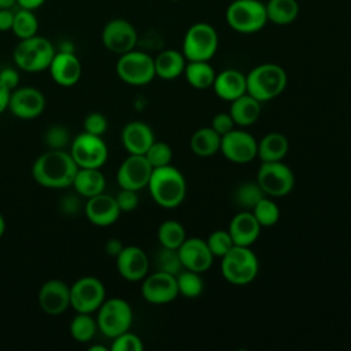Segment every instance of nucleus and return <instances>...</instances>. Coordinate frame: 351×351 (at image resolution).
Listing matches in <instances>:
<instances>
[{"mask_svg":"<svg viewBox=\"0 0 351 351\" xmlns=\"http://www.w3.org/2000/svg\"><path fill=\"white\" fill-rule=\"evenodd\" d=\"M141 295L152 304H166L178 296L176 276L156 270L143 278Z\"/></svg>","mask_w":351,"mask_h":351,"instance_id":"dca6fc26","label":"nucleus"},{"mask_svg":"<svg viewBox=\"0 0 351 351\" xmlns=\"http://www.w3.org/2000/svg\"><path fill=\"white\" fill-rule=\"evenodd\" d=\"M73 186L78 195L84 197H92L104 192L106 178L100 169L78 167L73 181Z\"/></svg>","mask_w":351,"mask_h":351,"instance_id":"c85d7f7f","label":"nucleus"},{"mask_svg":"<svg viewBox=\"0 0 351 351\" xmlns=\"http://www.w3.org/2000/svg\"><path fill=\"white\" fill-rule=\"evenodd\" d=\"M229 27L241 34H252L267 23L266 7L261 0H233L225 11Z\"/></svg>","mask_w":351,"mask_h":351,"instance_id":"423d86ee","label":"nucleus"},{"mask_svg":"<svg viewBox=\"0 0 351 351\" xmlns=\"http://www.w3.org/2000/svg\"><path fill=\"white\" fill-rule=\"evenodd\" d=\"M48 70L52 80L58 85L66 88L75 85L80 81L82 73L80 59L74 55L73 51L67 49L55 52Z\"/></svg>","mask_w":351,"mask_h":351,"instance_id":"aec40b11","label":"nucleus"},{"mask_svg":"<svg viewBox=\"0 0 351 351\" xmlns=\"http://www.w3.org/2000/svg\"><path fill=\"white\" fill-rule=\"evenodd\" d=\"M189 145L196 156L210 158L219 151L221 136L211 126L200 128L192 134Z\"/></svg>","mask_w":351,"mask_h":351,"instance_id":"c756f323","label":"nucleus"},{"mask_svg":"<svg viewBox=\"0 0 351 351\" xmlns=\"http://www.w3.org/2000/svg\"><path fill=\"white\" fill-rule=\"evenodd\" d=\"M171 1H181V0H171Z\"/></svg>","mask_w":351,"mask_h":351,"instance_id":"4d7b16f0","label":"nucleus"},{"mask_svg":"<svg viewBox=\"0 0 351 351\" xmlns=\"http://www.w3.org/2000/svg\"><path fill=\"white\" fill-rule=\"evenodd\" d=\"M106 300L104 284L93 276L78 278L70 287V306L77 313H93Z\"/></svg>","mask_w":351,"mask_h":351,"instance_id":"f8f14e48","label":"nucleus"},{"mask_svg":"<svg viewBox=\"0 0 351 351\" xmlns=\"http://www.w3.org/2000/svg\"><path fill=\"white\" fill-rule=\"evenodd\" d=\"M10 90L0 84V114L8 110V101H10Z\"/></svg>","mask_w":351,"mask_h":351,"instance_id":"603ef678","label":"nucleus"},{"mask_svg":"<svg viewBox=\"0 0 351 351\" xmlns=\"http://www.w3.org/2000/svg\"><path fill=\"white\" fill-rule=\"evenodd\" d=\"M184 75L188 84L195 89H208L215 80V70L206 60H186Z\"/></svg>","mask_w":351,"mask_h":351,"instance_id":"7c9ffc66","label":"nucleus"},{"mask_svg":"<svg viewBox=\"0 0 351 351\" xmlns=\"http://www.w3.org/2000/svg\"><path fill=\"white\" fill-rule=\"evenodd\" d=\"M70 154L77 166L85 169H100L108 158V149L101 136L86 132H82L73 140Z\"/></svg>","mask_w":351,"mask_h":351,"instance_id":"9b49d317","label":"nucleus"},{"mask_svg":"<svg viewBox=\"0 0 351 351\" xmlns=\"http://www.w3.org/2000/svg\"><path fill=\"white\" fill-rule=\"evenodd\" d=\"M152 170L154 169L147 160L145 155L129 154L117 171L118 185L121 188L138 192L148 185Z\"/></svg>","mask_w":351,"mask_h":351,"instance_id":"2eb2a0df","label":"nucleus"},{"mask_svg":"<svg viewBox=\"0 0 351 351\" xmlns=\"http://www.w3.org/2000/svg\"><path fill=\"white\" fill-rule=\"evenodd\" d=\"M38 304L49 315H59L70 307V287L62 280H49L38 291Z\"/></svg>","mask_w":351,"mask_h":351,"instance_id":"412c9836","label":"nucleus"},{"mask_svg":"<svg viewBox=\"0 0 351 351\" xmlns=\"http://www.w3.org/2000/svg\"><path fill=\"white\" fill-rule=\"evenodd\" d=\"M178 254L184 269L203 273L213 265L214 255L211 254L206 240L200 237H186L178 247Z\"/></svg>","mask_w":351,"mask_h":351,"instance_id":"a211bd4d","label":"nucleus"},{"mask_svg":"<svg viewBox=\"0 0 351 351\" xmlns=\"http://www.w3.org/2000/svg\"><path fill=\"white\" fill-rule=\"evenodd\" d=\"M11 32L19 40L36 36L38 32V19L34 11L21 7L16 11H14V22Z\"/></svg>","mask_w":351,"mask_h":351,"instance_id":"473e14b6","label":"nucleus"},{"mask_svg":"<svg viewBox=\"0 0 351 351\" xmlns=\"http://www.w3.org/2000/svg\"><path fill=\"white\" fill-rule=\"evenodd\" d=\"M288 149V138L280 132H270L259 140L256 156H259L261 162H278L285 158Z\"/></svg>","mask_w":351,"mask_h":351,"instance_id":"cd10ccee","label":"nucleus"},{"mask_svg":"<svg viewBox=\"0 0 351 351\" xmlns=\"http://www.w3.org/2000/svg\"><path fill=\"white\" fill-rule=\"evenodd\" d=\"M136 27L123 18H114L108 21L101 30V43L107 51L122 55L136 48L137 45Z\"/></svg>","mask_w":351,"mask_h":351,"instance_id":"ddd939ff","label":"nucleus"},{"mask_svg":"<svg viewBox=\"0 0 351 351\" xmlns=\"http://www.w3.org/2000/svg\"><path fill=\"white\" fill-rule=\"evenodd\" d=\"M154 66L156 77L170 81L184 74L186 59L181 51L165 49L159 52L156 58H154Z\"/></svg>","mask_w":351,"mask_h":351,"instance_id":"a878e982","label":"nucleus"},{"mask_svg":"<svg viewBox=\"0 0 351 351\" xmlns=\"http://www.w3.org/2000/svg\"><path fill=\"white\" fill-rule=\"evenodd\" d=\"M256 182L266 196L281 197L293 189L295 176L291 167L282 160L262 162L256 173Z\"/></svg>","mask_w":351,"mask_h":351,"instance_id":"9d476101","label":"nucleus"},{"mask_svg":"<svg viewBox=\"0 0 351 351\" xmlns=\"http://www.w3.org/2000/svg\"><path fill=\"white\" fill-rule=\"evenodd\" d=\"M89 350L90 351H106L107 348L103 346H92V347H89Z\"/></svg>","mask_w":351,"mask_h":351,"instance_id":"6e6d98bb","label":"nucleus"},{"mask_svg":"<svg viewBox=\"0 0 351 351\" xmlns=\"http://www.w3.org/2000/svg\"><path fill=\"white\" fill-rule=\"evenodd\" d=\"M218 33L207 22H196L188 27L182 40V53L186 60H206L217 53Z\"/></svg>","mask_w":351,"mask_h":351,"instance_id":"0eeeda50","label":"nucleus"},{"mask_svg":"<svg viewBox=\"0 0 351 351\" xmlns=\"http://www.w3.org/2000/svg\"><path fill=\"white\" fill-rule=\"evenodd\" d=\"M178 295L186 298V299H195L200 296V293L204 289V281L200 276V273L184 269L176 276Z\"/></svg>","mask_w":351,"mask_h":351,"instance_id":"f704fd0d","label":"nucleus"},{"mask_svg":"<svg viewBox=\"0 0 351 351\" xmlns=\"http://www.w3.org/2000/svg\"><path fill=\"white\" fill-rule=\"evenodd\" d=\"M261 225L250 210H241L229 222L228 232L234 245L251 247L261 234Z\"/></svg>","mask_w":351,"mask_h":351,"instance_id":"5701e85b","label":"nucleus"},{"mask_svg":"<svg viewBox=\"0 0 351 351\" xmlns=\"http://www.w3.org/2000/svg\"><path fill=\"white\" fill-rule=\"evenodd\" d=\"M8 110L21 119L37 118L45 110V96L37 88L18 86L10 93Z\"/></svg>","mask_w":351,"mask_h":351,"instance_id":"f3484780","label":"nucleus"},{"mask_svg":"<svg viewBox=\"0 0 351 351\" xmlns=\"http://www.w3.org/2000/svg\"><path fill=\"white\" fill-rule=\"evenodd\" d=\"M215 95L226 101H233L241 95L247 93V80L245 74L236 69L222 70L215 75L214 84L211 86Z\"/></svg>","mask_w":351,"mask_h":351,"instance_id":"393cba45","label":"nucleus"},{"mask_svg":"<svg viewBox=\"0 0 351 351\" xmlns=\"http://www.w3.org/2000/svg\"><path fill=\"white\" fill-rule=\"evenodd\" d=\"M222 155L233 163H248L258 155V141L255 137L241 129H233L221 137Z\"/></svg>","mask_w":351,"mask_h":351,"instance_id":"4468645a","label":"nucleus"},{"mask_svg":"<svg viewBox=\"0 0 351 351\" xmlns=\"http://www.w3.org/2000/svg\"><path fill=\"white\" fill-rule=\"evenodd\" d=\"M0 84L4 85L10 92L18 88L19 85V74L12 67H4L0 70Z\"/></svg>","mask_w":351,"mask_h":351,"instance_id":"de8ad7c7","label":"nucleus"},{"mask_svg":"<svg viewBox=\"0 0 351 351\" xmlns=\"http://www.w3.org/2000/svg\"><path fill=\"white\" fill-rule=\"evenodd\" d=\"M123 247H125V245L122 244V241H121V240H118V239H110V240L106 243L104 250H106L107 255L117 258V255L122 251V248H123Z\"/></svg>","mask_w":351,"mask_h":351,"instance_id":"8fccbe9b","label":"nucleus"},{"mask_svg":"<svg viewBox=\"0 0 351 351\" xmlns=\"http://www.w3.org/2000/svg\"><path fill=\"white\" fill-rule=\"evenodd\" d=\"M206 243L211 251V254L214 255V258H222L233 245V240L229 234L228 230L223 229H218L214 230L213 233L208 234V237L206 239Z\"/></svg>","mask_w":351,"mask_h":351,"instance_id":"a19ab883","label":"nucleus"},{"mask_svg":"<svg viewBox=\"0 0 351 351\" xmlns=\"http://www.w3.org/2000/svg\"><path fill=\"white\" fill-rule=\"evenodd\" d=\"M85 214L89 222L96 226H110L117 222L121 210L114 196L106 195L104 192L88 197L85 204Z\"/></svg>","mask_w":351,"mask_h":351,"instance_id":"4be33fe9","label":"nucleus"},{"mask_svg":"<svg viewBox=\"0 0 351 351\" xmlns=\"http://www.w3.org/2000/svg\"><path fill=\"white\" fill-rule=\"evenodd\" d=\"M152 169L170 165L173 159V149L165 141H154L144 154Z\"/></svg>","mask_w":351,"mask_h":351,"instance_id":"ea45409f","label":"nucleus"},{"mask_svg":"<svg viewBox=\"0 0 351 351\" xmlns=\"http://www.w3.org/2000/svg\"><path fill=\"white\" fill-rule=\"evenodd\" d=\"M97 328L110 339L126 332L132 326L133 311L130 304L121 298L104 300L97 308Z\"/></svg>","mask_w":351,"mask_h":351,"instance_id":"1a4fd4ad","label":"nucleus"},{"mask_svg":"<svg viewBox=\"0 0 351 351\" xmlns=\"http://www.w3.org/2000/svg\"><path fill=\"white\" fill-rule=\"evenodd\" d=\"M143 348L144 344L141 339L129 330L114 337L111 344L112 351H143Z\"/></svg>","mask_w":351,"mask_h":351,"instance_id":"79ce46f5","label":"nucleus"},{"mask_svg":"<svg viewBox=\"0 0 351 351\" xmlns=\"http://www.w3.org/2000/svg\"><path fill=\"white\" fill-rule=\"evenodd\" d=\"M121 141L129 154L144 155L155 141V137L152 129L147 123L141 121H132L123 126L121 132Z\"/></svg>","mask_w":351,"mask_h":351,"instance_id":"b1692460","label":"nucleus"},{"mask_svg":"<svg viewBox=\"0 0 351 351\" xmlns=\"http://www.w3.org/2000/svg\"><path fill=\"white\" fill-rule=\"evenodd\" d=\"M230 117L236 126H251L261 115V101L254 99L251 95L244 93L240 97L230 101Z\"/></svg>","mask_w":351,"mask_h":351,"instance_id":"bb28decb","label":"nucleus"},{"mask_svg":"<svg viewBox=\"0 0 351 351\" xmlns=\"http://www.w3.org/2000/svg\"><path fill=\"white\" fill-rule=\"evenodd\" d=\"M247 93L258 101H269L281 95L287 86L285 70L277 63H262L255 66L247 75Z\"/></svg>","mask_w":351,"mask_h":351,"instance_id":"7ed1b4c3","label":"nucleus"},{"mask_svg":"<svg viewBox=\"0 0 351 351\" xmlns=\"http://www.w3.org/2000/svg\"><path fill=\"white\" fill-rule=\"evenodd\" d=\"M147 186L154 202L163 208L180 206L186 195L185 178L182 173L171 165L154 169Z\"/></svg>","mask_w":351,"mask_h":351,"instance_id":"f03ea898","label":"nucleus"},{"mask_svg":"<svg viewBox=\"0 0 351 351\" xmlns=\"http://www.w3.org/2000/svg\"><path fill=\"white\" fill-rule=\"evenodd\" d=\"M250 211L254 214L262 228L273 226L280 219V208L276 202L271 200L269 196L262 197Z\"/></svg>","mask_w":351,"mask_h":351,"instance_id":"4c0bfd02","label":"nucleus"},{"mask_svg":"<svg viewBox=\"0 0 351 351\" xmlns=\"http://www.w3.org/2000/svg\"><path fill=\"white\" fill-rule=\"evenodd\" d=\"M47 0H16V4L21 8H27V10H33L36 11L37 8H40L41 5H44Z\"/></svg>","mask_w":351,"mask_h":351,"instance_id":"3c124183","label":"nucleus"},{"mask_svg":"<svg viewBox=\"0 0 351 351\" xmlns=\"http://www.w3.org/2000/svg\"><path fill=\"white\" fill-rule=\"evenodd\" d=\"M210 126L222 137L223 134L233 130L236 125H234L233 118L230 117L229 112H219V114L213 117Z\"/></svg>","mask_w":351,"mask_h":351,"instance_id":"49530a36","label":"nucleus"},{"mask_svg":"<svg viewBox=\"0 0 351 351\" xmlns=\"http://www.w3.org/2000/svg\"><path fill=\"white\" fill-rule=\"evenodd\" d=\"M77 170L78 166L70 152L64 149H49L34 160L32 176L44 188L62 189L73 185Z\"/></svg>","mask_w":351,"mask_h":351,"instance_id":"f257e3e1","label":"nucleus"},{"mask_svg":"<svg viewBox=\"0 0 351 351\" xmlns=\"http://www.w3.org/2000/svg\"><path fill=\"white\" fill-rule=\"evenodd\" d=\"M14 22L12 8H0V32H10Z\"/></svg>","mask_w":351,"mask_h":351,"instance_id":"09e8293b","label":"nucleus"},{"mask_svg":"<svg viewBox=\"0 0 351 351\" xmlns=\"http://www.w3.org/2000/svg\"><path fill=\"white\" fill-rule=\"evenodd\" d=\"M107 119L100 112H90L84 119V132L90 134L101 136L107 130Z\"/></svg>","mask_w":351,"mask_h":351,"instance_id":"c03bdc74","label":"nucleus"},{"mask_svg":"<svg viewBox=\"0 0 351 351\" xmlns=\"http://www.w3.org/2000/svg\"><path fill=\"white\" fill-rule=\"evenodd\" d=\"M16 4V0H0V8H12Z\"/></svg>","mask_w":351,"mask_h":351,"instance_id":"864d4df0","label":"nucleus"},{"mask_svg":"<svg viewBox=\"0 0 351 351\" xmlns=\"http://www.w3.org/2000/svg\"><path fill=\"white\" fill-rule=\"evenodd\" d=\"M185 239V228L182 226L181 222L176 219H167L162 222L158 228V240L160 247L178 250V247L184 243Z\"/></svg>","mask_w":351,"mask_h":351,"instance_id":"72a5a7b5","label":"nucleus"},{"mask_svg":"<svg viewBox=\"0 0 351 351\" xmlns=\"http://www.w3.org/2000/svg\"><path fill=\"white\" fill-rule=\"evenodd\" d=\"M259 261L250 247L233 245L221 258V274L233 285H247L255 280Z\"/></svg>","mask_w":351,"mask_h":351,"instance_id":"20e7f679","label":"nucleus"},{"mask_svg":"<svg viewBox=\"0 0 351 351\" xmlns=\"http://www.w3.org/2000/svg\"><path fill=\"white\" fill-rule=\"evenodd\" d=\"M115 71L123 82L134 86L147 85L156 77L154 58L147 52L137 49L119 55Z\"/></svg>","mask_w":351,"mask_h":351,"instance_id":"6e6552de","label":"nucleus"},{"mask_svg":"<svg viewBox=\"0 0 351 351\" xmlns=\"http://www.w3.org/2000/svg\"><path fill=\"white\" fill-rule=\"evenodd\" d=\"M44 140L51 149H63L69 144L70 136L67 129H64L63 126L55 125L47 130Z\"/></svg>","mask_w":351,"mask_h":351,"instance_id":"37998d69","label":"nucleus"},{"mask_svg":"<svg viewBox=\"0 0 351 351\" xmlns=\"http://www.w3.org/2000/svg\"><path fill=\"white\" fill-rule=\"evenodd\" d=\"M117 269L122 278L128 281H140L148 274L149 261L144 250L137 245L123 247L117 255Z\"/></svg>","mask_w":351,"mask_h":351,"instance_id":"6ab92c4d","label":"nucleus"},{"mask_svg":"<svg viewBox=\"0 0 351 351\" xmlns=\"http://www.w3.org/2000/svg\"><path fill=\"white\" fill-rule=\"evenodd\" d=\"M5 232V221H4V217L0 214V237L4 234Z\"/></svg>","mask_w":351,"mask_h":351,"instance_id":"5fc2aeb1","label":"nucleus"},{"mask_svg":"<svg viewBox=\"0 0 351 351\" xmlns=\"http://www.w3.org/2000/svg\"><path fill=\"white\" fill-rule=\"evenodd\" d=\"M53 55V44L48 38L36 34L33 37L19 40L14 48L12 59L21 70L38 73L49 67Z\"/></svg>","mask_w":351,"mask_h":351,"instance_id":"39448f33","label":"nucleus"},{"mask_svg":"<svg viewBox=\"0 0 351 351\" xmlns=\"http://www.w3.org/2000/svg\"><path fill=\"white\" fill-rule=\"evenodd\" d=\"M267 22L278 26L292 23L299 15V4L296 0H269L265 3Z\"/></svg>","mask_w":351,"mask_h":351,"instance_id":"2f4dec72","label":"nucleus"},{"mask_svg":"<svg viewBox=\"0 0 351 351\" xmlns=\"http://www.w3.org/2000/svg\"><path fill=\"white\" fill-rule=\"evenodd\" d=\"M97 329V321L89 313H78L70 322V333L74 340L86 343L92 340Z\"/></svg>","mask_w":351,"mask_h":351,"instance_id":"e433bc0d","label":"nucleus"},{"mask_svg":"<svg viewBox=\"0 0 351 351\" xmlns=\"http://www.w3.org/2000/svg\"><path fill=\"white\" fill-rule=\"evenodd\" d=\"M115 200L118 203L121 213H130V211L136 210L138 206L137 191H132V189L121 188V191L115 196Z\"/></svg>","mask_w":351,"mask_h":351,"instance_id":"a18cd8bd","label":"nucleus"},{"mask_svg":"<svg viewBox=\"0 0 351 351\" xmlns=\"http://www.w3.org/2000/svg\"><path fill=\"white\" fill-rule=\"evenodd\" d=\"M155 266L156 270L165 271L173 276H177L181 270H184L178 250L162 247L155 256Z\"/></svg>","mask_w":351,"mask_h":351,"instance_id":"58836bf2","label":"nucleus"},{"mask_svg":"<svg viewBox=\"0 0 351 351\" xmlns=\"http://www.w3.org/2000/svg\"><path fill=\"white\" fill-rule=\"evenodd\" d=\"M266 193L256 181H245L234 189V202L243 210H251Z\"/></svg>","mask_w":351,"mask_h":351,"instance_id":"c9c22d12","label":"nucleus"}]
</instances>
